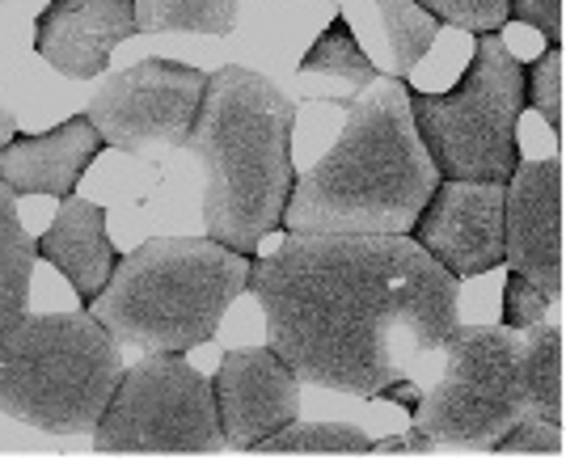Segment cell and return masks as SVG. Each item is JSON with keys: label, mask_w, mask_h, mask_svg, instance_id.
<instances>
[{"label": "cell", "mask_w": 566, "mask_h": 460, "mask_svg": "<svg viewBox=\"0 0 566 460\" xmlns=\"http://www.w3.org/2000/svg\"><path fill=\"white\" fill-rule=\"evenodd\" d=\"M449 368L419 397L415 431L436 443L491 452L503 431L537 415L524 389V334L507 325H452L444 338Z\"/></svg>", "instance_id": "cell-7"}, {"label": "cell", "mask_w": 566, "mask_h": 460, "mask_svg": "<svg viewBox=\"0 0 566 460\" xmlns=\"http://www.w3.org/2000/svg\"><path fill=\"white\" fill-rule=\"evenodd\" d=\"M203 85L208 76L199 69L174 60H140L102 81V90L85 106V118L94 123L102 144L136 157H161L187 148Z\"/></svg>", "instance_id": "cell-9"}, {"label": "cell", "mask_w": 566, "mask_h": 460, "mask_svg": "<svg viewBox=\"0 0 566 460\" xmlns=\"http://www.w3.org/2000/svg\"><path fill=\"white\" fill-rule=\"evenodd\" d=\"M224 448L212 380L178 351L144 355L136 368H123L94 427L97 457H216Z\"/></svg>", "instance_id": "cell-8"}, {"label": "cell", "mask_w": 566, "mask_h": 460, "mask_svg": "<svg viewBox=\"0 0 566 460\" xmlns=\"http://www.w3.org/2000/svg\"><path fill=\"white\" fill-rule=\"evenodd\" d=\"M377 9H380V22H385V34H389L394 72L406 76L436 46L444 22L431 9H423L419 0H377Z\"/></svg>", "instance_id": "cell-20"}, {"label": "cell", "mask_w": 566, "mask_h": 460, "mask_svg": "<svg viewBox=\"0 0 566 460\" xmlns=\"http://www.w3.org/2000/svg\"><path fill=\"white\" fill-rule=\"evenodd\" d=\"M410 232L457 279L495 271L503 266V182L440 178Z\"/></svg>", "instance_id": "cell-10"}, {"label": "cell", "mask_w": 566, "mask_h": 460, "mask_svg": "<svg viewBox=\"0 0 566 460\" xmlns=\"http://www.w3.org/2000/svg\"><path fill=\"white\" fill-rule=\"evenodd\" d=\"M440 169L415 127L406 81L377 76L347 111L334 148L292 182L283 232H347V237H410Z\"/></svg>", "instance_id": "cell-2"}, {"label": "cell", "mask_w": 566, "mask_h": 460, "mask_svg": "<svg viewBox=\"0 0 566 460\" xmlns=\"http://www.w3.org/2000/svg\"><path fill=\"white\" fill-rule=\"evenodd\" d=\"M549 304H554V300L545 296L533 279H524L512 271V275H507V288H503V325L524 334V330H533V325L545 322Z\"/></svg>", "instance_id": "cell-25"}, {"label": "cell", "mask_w": 566, "mask_h": 460, "mask_svg": "<svg viewBox=\"0 0 566 460\" xmlns=\"http://www.w3.org/2000/svg\"><path fill=\"white\" fill-rule=\"evenodd\" d=\"M97 148H102V136L85 115L51 127L48 136H13L0 153V182H9L18 195L69 199L85 174V165L97 157Z\"/></svg>", "instance_id": "cell-14"}, {"label": "cell", "mask_w": 566, "mask_h": 460, "mask_svg": "<svg viewBox=\"0 0 566 460\" xmlns=\"http://www.w3.org/2000/svg\"><path fill=\"white\" fill-rule=\"evenodd\" d=\"M301 69L322 72V76H338V81H347L355 90H368V85L377 81V69H373V60L364 55V46L355 43L347 18H334V22L317 34V43L305 51Z\"/></svg>", "instance_id": "cell-21"}, {"label": "cell", "mask_w": 566, "mask_h": 460, "mask_svg": "<svg viewBox=\"0 0 566 460\" xmlns=\"http://www.w3.org/2000/svg\"><path fill=\"white\" fill-rule=\"evenodd\" d=\"M39 258H48L60 275L76 288V296L90 300L106 288V279L115 271L118 253L106 237V216L90 199H64L51 229L39 237Z\"/></svg>", "instance_id": "cell-15"}, {"label": "cell", "mask_w": 566, "mask_h": 460, "mask_svg": "<svg viewBox=\"0 0 566 460\" xmlns=\"http://www.w3.org/2000/svg\"><path fill=\"white\" fill-rule=\"evenodd\" d=\"M224 439L237 452H250L262 436L301 418V380L271 346H245L220 359L212 380Z\"/></svg>", "instance_id": "cell-12"}, {"label": "cell", "mask_w": 566, "mask_h": 460, "mask_svg": "<svg viewBox=\"0 0 566 460\" xmlns=\"http://www.w3.org/2000/svg\"><path fill=\"white\" fill-rule=\"evenodd\" d=\"M250 253L216 237H153L118 258L90 313L144 355H187L212 343L224 309L250 288Z\"/></svg>", "instance_id": "cell-4"}, {"label": "cell", "mask_w": 566, "mask_h": 460, "mask_svg": "<svg viewBox=\"0 0 566 460\" xmlns=\"http://www.w3.org/2000/svg\"><path fill=\"white\" fill-rule=\"evenodd\" d=\"M136 34H212L229 39L241 22V0H132Z\"/></svg>", "instance_id": "cell-17"}, {"label": "cell", "mask_w": 566, "mask_h": 460, "mask_svg": "<svg viewBox=\"0 0 566 460\" xmlns=\"http://www.w3.org/2000/svg\"><path fill=\"white\" fill-rule=\"evenodd\" d=\"M292 127L296 102L262 72L208 76L187 148L203 165V224L220 245L254 258L262 237L280 229L296 182Z\"/></svg>", "instance_id": "cell-3"}, {"label": "cell", "mask_w": 566, "mask_h": 460, "mask_svg": "<svg viewBox=\"0 0 566 460\" xmlns=\"http://www.w3.org/2000/svg\"><path fill=\"white\" fill-rule=\"evenodd\" d=\"M266 338L296 380L352 397H389L406 364L440 351L457 325L461 279L415 237L287 232L254 258L250 288Z\"/></svg>", "instance_id": "cell-1"}, {"label": "cell", "mask_w": 566, "mask_h": 460, "mask_svg": "<svg viewBox=\"0 0 566 460\" xmlns=\"http://www.w3.org/2000/svg\"><path fill=\"white\" fill-rule=\"evenodd\" d=\"M503 262L563 296V157L520 161L503 182Z\"/></svg>", "instance_id": "cell-11"}, {"label": "cell", "mask_w": 566, "mask_h": 460, "mask_svg": "<svg viewBox=\"0 0 566 460\" xmlns=\"http://www.w3.org/2000/svg\"><path fill=\"white\" fill-rule=\"evenodd\" d=\"M507 22L533 25L549 43H563V0H507Z\"/></svg>", "instance_id": "cell-26"}, {"label": "cell", "mask_w": 566, "mask_h": 460, "mask_svg": "<svg viewBox=\"0 0 566 460\" xmlns=\"http://www.w3.org/2000/svg\"><path fill=\"white\" fill-rule=\"evenodd\" d=\"M415 127L440 178L507 182L520 165L516 123L524 111V64L499 34H478L470 69L449 93L406 85Z\"/></svg>", "instance_id": "cell-6"}, {"label": "cell", "mask_w": 566, "mask_h": 460, "mask_svg": "<svg viewBox=\"0 0 566 460\" xmlns=\"http://www.w3.org/2000/svg\"><path fill=\"white\" fill-rule=\"evenodd\" d=\"M440 22L470 30V34H495L507 25V0H419Z\"/></svg>", "instance_id": "cell-24"}, {"label": "cell", "mask_w": 566, "mask_h": 460, "mask_svg": "<svg viewBox=\"0 0 566 460\" xmlns=\"http://www.w3.org/2000/svg\"><path fill=\"white\" fill-rule=\"evenodd\" d=\"M373 457H436V439L419 436V431L394 436L385 443H373Z\"/></svg>", "instance_id": "cell-27"}, {"label": "cell", "mask_w": 566, "mask_h": 460, "mask_svg": "<svg viewBox=\"0 0 566 460\" xmlns=\"http://www.w3.org/2000/svg\"><path fill=\"white\" fill-rule=\"evenodd\" d=\"M136 34L132 0H51L34 25V46L69 81H94L118 43Z\"/></svg>", "instance_id": "cell-13"}, {"label": "cell", "mask_w": 566, "mask_h": 460, "mask_svg": "<svg viewBox=\"0 0 566 460\" xmlns=\"http://www.w3.org/2000/svg\"><path fill=\"white\" fill-rule=\"evenodd\" d=\"M373 439L347 422H283L280 431L262 436L250 457H368Z\"/></svg>", "instance_id": "cell-18"}, {"label": "cell", "mask_w": 566, "mask_h": 460, "mask_svg": "<svg viewBox=\"0 0 566 460\" xmlns=\"http://www.w3.org/2000/svg\"><path fill=\"white\" fill-rule=\"evenodd\" d=\"M0 4H4V0H0Z\"/></svg>", "instance_id": "cell-29"}, {"label": "cell", "mask_w": 566, "mask_h": 460, "mask_svg": "<svg viewBox=\"0 0 566 460\" xmlns=\"http://www.w3.org/2000/svg\"><path fill=\"white\" fill-rule=\"evenodd\" d=\"M34 258H39V241L18 220V190L0 182V343L22 322Z\"/></svg>", "instance_id": "cell-16"}, {"label": "cell", "mask_w": 566, "mask_h": 460, "mask_svg": "<svg viewBox=\"0 0 566 460\" xmlns=\"http://www.w3.org/2000/svg\"><path fill=\"white\" fill-rule=\"evenodd\" d=\"M491 452L495 457H563V422H545L542 415H524L503 431V439Z\"/></svg>", "instance_id": "cell-23"}, {"label": "cell", "mask_w": 566, "mask_h": 460, "mask_svg": "<svg viewBox=\"0 0 566 460\" xmlns=\"http://www.w3.org/2000/svg\"><path fill=\"white\" fill-rule=\"evenodd\" d=\"M13 136H18V118H13V111H4V106H0V148H4Z\"/></svg>", "instance_id": "cell-28"}, {"label": "cell", "mask_w": 566, "mask_h": 460, "mask_svg": "<svg viewBox=\"0 0 566 460\" xmlns=\"http://www.w3.org/2000/svg\"><path fill=\"white\" fill-rule=\"evenodd\" d=\"M123 380V351L90 309L22 313L0 343V415L48 436H94Z\"/></svg>", "instance_id": "cell-5"}, {"label": "cell", "mask_w": 566, "mask_h": 460, "mask_svg": "<svg viewBox=\"0 0 566 460\" xmlns=\"http://www.w3.org/2000/svg\"><path fill=\"white\" fill-rule=\"evenodd\" d=\"M524 106H533L549 123L554 139H563V43H549L524 69Z\"/></svg>", "instance_id": "cell-22"}, {"label": "cell", "mask_w": 566, "mask_h": 460, "mask_svg": "<svg viewBox=\"0 0 566 460\" xmlns=\"http://www.w3.org/2000/svg\"><path fill=\"white\" fill-rule=\"evenodd\" d=\"M524 389L545 422H563V330L533 325L524 330Z\"/></svg>", "instance_id": "cell-19"}]
</instances>
